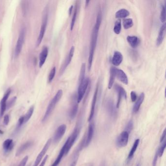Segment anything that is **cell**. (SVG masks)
I'll list each match as a JSON object with an SVG mask.
<instances>
[{
  "mask_svg": "<svg viewBox=\"0 0 166 166\" xmlns=\"http://www.w3.org/2000/svg\"><path fill=\"white\" fill-rule=\"evenodd\" d=\"M102 20V14L101 11L98 12L97 21L95 26L93 27L92 31L91 41H90V50H89V59H88V70L89 71L91 69L92 65L93 60V56L95 53V49L97 46V41L98 38V32L99 28L101 26Z\"/></svg>",
  "mask_w": 166,
  "mask_h": 166,
  "instance_id": "cell-1",
  "label": "cell"
},
{
  "mask_svg": "<svg viewBox=\"0 0 166 166\" xmlns=\"http://www.w3.org/2000/svg\"><path fill=\"white\" fill-rule=\"evenodd\" d=\"M63 95V92L62 90H59L58 92L56 94L54 97L52 98L51 102H50L48 106L47 109H46V112H45V114L44 115L43 117V119H42V122H44L46 120H48L50 115H51L53 110H54L56 106L57 105V103L59 102V101H60Z\"/></svg>",
  "mask_w": 166,
  "mask_h": 166,
  "instance_id": "cell-2",
  "label": "cell"
},
{
  "mask_svg": "<svg viewBox=\"0 0 166 166\" xmlns=\"http://www.w3.org/2000/svg\"><path fill=\"white\" fill-rule=\"evenodd\" d=\"M80 131L79 128L77 126H76L73 133L71 134V135L68 137L65 143L64 144L65 148V156L68 154L72 146L74 145V143H75L77 139V137L79 136Z\"/></svg>",
  "mask_w": 166,
  "mask_h": 166,
  "instance_id": "cell-3",
  "label": "cell"
},
{
  "mask_svg": "<svg viewBox=\"0 0 166 166\" xmlns=\"http://www.w3.org/2000/svg\"><path fill=\"white\" fill-rule=\"evenodd\" d=\"M48 8H45L44 10V13L43 16V20H42V26L40 28V31H39V34L37 41V45L38 46L40 44L41 42L43 40V38L46 31V27L48 24Z\"/></svg>",
  "mask_w": 166,
  "mask_h": 166,
  "instance_id": "cell-4",
  "label": "cell"
},
{
  "mask_svg": "<svg viewBox=\"0 0 166 166\" xmlns=\"http://www.w3.org/2000/svg\"><path fill=\"white\" fill-rule=\"evenodd\" d=\"M90 80L89 77L84 79V81L81 83H79L78 93H77V102L79 103L82 101L84 97V95L86 92L87 89L89 86Z\"/></svg>",
  "mask_w": 166,
  "mask_h": 166,
  "instance_id": "cell-5",
  "label": "cell"
},
{
  "mask_svg": "<svg viewBox=\"0 0 166 166\" xmlns=\"http://www.w3.org/2000/svg\"><path fill=\"white\" fill-rule=\"evenodd\" d=\"M26 28L24 27L22 28L20 31V34L18 39L17 42L15 49V56L17 57L20 55L22 51V48L23 46L24 43L25 35H26Z\"/></svg>",
  "mask_w": 166,
  "mask_h": 166,
  "instance_id": "cell-6",
  "label": "cell"
},
{
  "mask_svg": "<svg viewBox=\"0 0 166 166\" xmlns=\"http://www.w3.org/2000/svg\"><path fill=\"white\" fill-rule=\"evenodd\" d=\"M129 137V134L125 131H123L117 138L116 141L117 146L118 148H123L126 146L128 144Z\"/></svg>",
  "mask_w": 166,
  "mask_h": 166,
  "instance_id": "cell-7",
  "label": "cell"
},
{
  "mask_svg": "<svg viewBox=\"0 0 166 166\" xmlns=\"http://www.w3.org/2000/svg\"><path fill=\"white\" fill-rule=\"evenodd\" d=\"M51 142H52V139H49L47 141V142L45 143V145L44 146L42 151L39 152L38 156H37L36 160H35L33 166H39V163L42 161V160L43 159L45 153L48 151V150L49 148L50 145H51Z\"/></svg>",
  "mask_w": 166,
  "mask_h": 166,
  "instance_id": "cell-8",
  "label": "cell"
},
{
  "mask_svg": "<svg viewBox=\"0 0 166 166\" xmlns=\"http://www.w3.org/2000/svg\"><path fill=\"white\" fill-rule=\"evenodd\" d=\"M106 110L110 117L115 119L118 116V111L116 106L114 105L113 101L111 99L108 100L106 103Z\"/></svg>",
  "mask_w": 166,
  "mask_h": 166,
  "instance_id": "cell-9",
  "label": "cell"
},
{
  "mask_svg": "<svg viewBox=\"0 0 166 166\" xmlns=\"http://www.w3.org/2000/svg\"><path fill=\"white\" fill-rule=\"evenodd\" d=\"M67 127L65 124H62L59 126L56 131L55 133L53 136V142L55 143H57L60 141L62 137L64 136Z\"/></svg>",
  "mask_w": 166,
  "mask_h": 166,
  "instance_id": "cell-10",
  "label": "cell"
},
{
  "mask_svg": "<svg viewBox=\"0 0 166 166\" xmlns=\"http://www.w3.org/2000/svg\"><path fill=\"white\" fill-rule=\"evenodd\" d=\"M114 88H115V91L118 93V102H117V105H116V107L118 109L119 107L122 98H123L125 99L127 98V93L122 87H121V86L119 85L118 84L115 86Z\"/></svg>",
  "mask_w": 166,
  "mask_h": 166,
  "instance_id": "cell-11",
  "label": "cell"
},
{
  "mask_svg": "<svg viewBox=\"0 0 166 166\" xmlns=\"http://www.w3.org/2000/svg\"><path fill=\"white\" fill-rule=\"evenodd\" d=\"M11 90L8 89L7 91L6 92L5 95L2 99L0 103V117L1 118L5 114V111L6 110V105H7V101L8 97L10 94Z\"/></svg>",
  "mask_w": 166,
  "mask_h": 166,
  "instance_id": "cell-12",
  "label": "cell"
},
{
  "mask_svg": "<svg viewBox=\"0 0 166 166\" xmlns=\"http://www.w3.org/2000/svg\"><path fill=\"white\" fill-rule=\"evenodd\" d=\"M94 129H95V125L93 123H90L88 129L87 134L85 140L84 141V147H87L90 144L92 140L93 137V134H94Z\"/></svg>",
  "mask_w": 166,
  "mask_h": 166,
  "instance_id": "cell-13",
  "label": "cell"
},
{
  "mask_svg": "<svg viewBox=\"0 0 166 166\" xmlns=\"http://www.w3.org/2000/svg\"><path fill=\"white\" fill-rule=\"evenodd\" d=\"M98 86L97 85V88L95 90V93L93 95V98L92 102L91 107L90 110V115L89 118L88 119V121L89 122L91 121L93 118V115L95 114V107H96V102H97V97H98Z\"/></svg>",
  "mask_w": 166,
  "mask_h": 166,
  "instance_id": "cell-14",
  "label": "cell"
},
{
  "mask_svg": "<svg viewBox=\"0 0 166 166\" xmlns=\"http://www.w3.org/2000/svg\"><path fill=\"white\" fill-rule=\"evenodd\" d=\"M115 77L121 82L125 85H128L129 82L128 77L123 71L115 68Z\"/></svg>",
  "mask_w": 166,
  "mask_h": 166,
  "instance_id": "cell-15",
  "label": "cell"
},
{
  "mask_svg": "<svg viewBox=\"0 0 166 166\" xmlns=\"http://www.w3.org/2000/svg\"><path fill=\"white\" fill-rule=\"evenodd\" d=\"M14 147V141L12 139H7L4 141L2 144V148L5 153H7L10 152L13 150Z\"/></svg>",
  "mask_w": 166,
  "mask_h": 166,
  "instance_id": "cell-16",
  "label": "cell"
},
{
  "mask_svg": "<svg viewBox=\"0 0 166 166\" xmlns=\"http://www.w3.org/2000/svg\"><path fill=\"white\" fill-rule=\"evenodd\" d=\"M74 52H75V48H74V46H72L70 50L69 53L68 54L67 58L66 59L64 63V65L62 66V68H61V73H63L64 71L66 68H67V66L70 64L71 61L72 60V58L74 56Z\"/></svg>",
  "mask_w": 166,
  "mask_h": 166,
  "instance_id": "cell-17",
  "label": "cell"
},
{
  "mask_svg": "<svg viewBox=\"0 0 166 166\" xmlns=\"http://www.w3.org/2000/svg\"><path fill=\"white\" fill-rule=\"evenodd\" d=\"M166 23H163V24L161 27L157 39H156L157 46H159V45H160L164 40L165 34H166Z\"/></svg>",
  "mask_w": 166,
  "mask_h": 166,
  "instance_id": "cell-18",
  "label": "cell"
},
{
  "mask_svg": "<svg viewBox=\"0 0 166 166\" xmlns=\"http://www.w3.org/2000/svg\"><path fill=\"white\" fill-rule=\"evenodd\" d=\"M123 56L120 52L115 51L112 58V62L113 64L115 66H118L122 62Z\"/></svg>",
  "mask_w": 166,
  "mask_h": 166,
  "instance_id": "cell-19",
  "label": "cell"
},
{
  "mask_svg": "<svg viewBox=\"0 0 166 166\" xmlns=\"http://www.w3.org/2000/svg\"><path fill=\"white\" fill-rule=\"evenodd\" d=\"M48 49L46 47L44 46L42 50V52L40 53L39 56V67H42L43 65L45 63L46 58L48 57Z\"/></svg>",
  "mask_w": 166,
  "mask_h": 166,
  "instance_id": "cell-20",
  "label": "cell"
},
{
  "mask_svg": "<svg viewBox=\"0 0 166 166\" xmlns=\"http://www.w3.org/2000/svg\"><path fill=\"white\" fill-rule=\"evenodd\" d=\"M33 142L30 141L23 143V144L22 145L17 151L16 152V156H20L22 153L26 151V150L30 148L33 145Z\"/></svg>",
  "mask_w": 166,
  "mask_h": 166,
  "instance_id": "cell-21",
  "label": "cell"
},
{
  "mask_svg": "<svg viewBox=\"0 0 166 166\" xmlns=\"http://www.w3.org/2000/svg\"><path fill=\"white\" fill-rule=\"evenodd\" d=\"M145 95L144 93H142L140 95L139 98H137V101L135 102V104L133 107V111L134 113H136L139 111L141 105L143 103V101L144 100Z\"/></svg>",
  "mask_w": 166,
  "mask_h": 166,
  "instance_id": "cell-22",
  "label": "cell"
},
{
  "mask_svg": "<svg viewBox=\"0 0 166 166\" xmlns=\"http://www.w3.org/2000/svg\"><path fill=\"white\" fill-rule=\"evenodd\" d=\"M127 40L131 48H137L139 44V39L136 36H128L127 37Z\"/></svg>",
  "mask_w": 166,
  "mask_h": 166,
  "instance_id": "cell-23",
  "label": "cell"
},
{
  "mask_svg": "<svg viewBox=\"0 0 166 166\" xmlns=\"http://www.w3.org/2000/svg\"><path fill=\"white\" fill-rule=\"evenodd\" d=\"M78 109H79L78 103L75 102L72 105L69 113V116L71 119H74L76 118L78 112Z\"/></svg>",
  "mask_w": 166,
  "mask_h": 166,
  "instance_id": "cell-24",
  "label": "cell"
},
{
  "mask_svg": "<svg viewBox=\"0 0 166 166\" xmlns=\"http://www.w3.org/2000/svg\"><path fill=\"white\" fill-rule=\"evenodd\" d=\"M110 79L109 81L108 89H110L112 88V86H113L114 83V80L115 78V67L114 66H112L110 68Z\"/></svg>",
  "mask_w": 166,
  "mask_h": 166,
  "instance_id": "cell-25",
  "label": "cell"
},
{
  "mask_svg": "<svg viewBox=\"0 0 166 166\" xmlns=\"http://www.w3.org/2000/svg\"><path fill=\"white\" fill-rule=\"evenodd\" d=\"M65 156V148L64 145L62 146V148L60 150V153L58 155V157H57L54 162L53 163V164L51 166H58L59 164L61 162L62 158L64 156Z\"/></svg>",
  "mask_w": 166,
  "mask_h": 166,
  "instance_id": "cell-26",
  "label": "cell"
},
{
  "mask_svg": "<svg viewBox=\"0 0 166 166\" xmlns=\"http://www.w3.org/2000/svg\"><path fill=\"white\" fill-rule=\"evenodd\" d=\"M130 15V12L128 10L126 9H121L119 10L116 12L115 16L116 18L120 19L125 18L129 16Z\"/></svg>",
  "mask_w": 166,
  "mask_h": 166,
  "instance_id": "cell-27",
  "label": "cell"
},
{
  "mask_svg": "<svg viewBox=\"0 0 166 166\" xmlns=\"http://www.w3.org/2000/svg\"><path fill=\"white\" fill-rule=\"evenodd\" d=\"M140 140L139 139H136L135 141L134 142V145H133L132 148L131 149L130 151L129 155H128V160H131L132 157H133L134 154L136 151V149H137L138 146L139 144Z\"/></svg>",
  "mask_w": 166,
  "mask_h": 166,
  "instance_id": "cell-28",
  "label": "cell"
},
{
  "mask_svg": "<svg viewBox=\"0 0 166 166\" xmlns=\"http://www.w3.org/2000/svg\"><path fill=\"white\" fill-rule=\"evenodd\" d=\"M34 111V106H31V107L28 110V111L27 112L26 114L23 116L24 124L26 123L27 122L29 121L30 118L32 116Z\"/></svg>",
  "mask_w": 166,
  "mask_h": 166,
  "instance_id": "cell-29",
  "label": "cell"
},
{
  "mask_svg": "<svg viewBox=\"0 0 166 166\" xmlns=\"http://www.w3.org/2000/svg\"><path fill=\"white\" fill-rule=\"evenodd\" d=\"M134 25V22L131 19H125L123 21V26L124 29H129Z\"/></svg>",
  "mask_w": 166,
  "mask_h": 166,
  "instance_id": "cell-30",
  "label": "cell"
},
{
  "mask_svg": "<svg viewBox=\"0 0 166 166\" xmlns=\"http://www.w3.org/2000/svg\"><path fill=\"white\" fill-rule=\"evenodd\" d=\"M166 147V140H164L163 141L161 142V145L158 148V150L156 151L158 153V157H161L163 155L164 151H165V148Z\"/></svg>",
  "mask_w": 166,
  "mask_h": 166,
  "instance_id": "cell-31",
  "label": "cell"
},
{
  "mask_svg": "<svg viewBox=\"0 0 166 166\" xmlns=\"http://www.w3.org/2000/svg\"><path fill=\"white\" fill-rule=\"evenodd\" d=\"M86 64H82L81 67L80 72V77H79V83H81L85 79V74Z\"/></svg>",
  "mask_w": 166,
  "mask_h": 166,
  "instance_id": "cell-32",
  "label": "cell"
},
{
  "mask_svg": "<svg viewBox=\"0 0 166 166\" xmlns=\"http://www.w3.org/2000/svg\"><path fill=\"white\" fill-rule=\"evenodd\" d=\"M121 20L120 19L117 20L115 22L114 27V31L116 34H119L121 32Z\"/></svg>",
  "mask_w": 166,
  "mask_h": 166,
  "instance_id": "cell-33",
  "label": "cell"
},
{
  "mask_svg": "<svg viewBox=\"0 0 166 166\" xmlns=\"http://www.w3.org/2000/svg\"><path fill=\"white\" fill-rule=\"evenodd\" d=\"M23 124H24V118H23V116H22V117H21L19 119L16 127L15 131H14L15 134L17 133L20 130L21 128H22V126H23Z\"/></svg>",
  "mask_w": 166,
  "mask_h": 166,
  "instance_id": "cell-34",
  "label": "cell"
},
{
  "mask_svg": "<svg viewBox=\"0 0 166 166\" xmlns=\"http://www.w3.org/2000/svg\"><path fill=\"white\" fill-rule=\"evenodd\" d=\"M77 5L75 6V10H74V14H73V17L72 19L71 23V30L72 31L74 28L75 26V22L76 20L77 15Z\"/></svg>",
  "mask_w": 166,
  "mask_h": 166,
  "instance_id": "cell-35",
  "label": "cell"
},
{
  "mask_svg": "<svg viewBox=\"0 0 166 166\" xmlns=\"http://www.w3.org/2000/svg\"><path fill=\"white\" fill-rule=\"evenodd\" d=\"M133 128H134V122H133V120H130L128 122L124 131L130 134L131 131L133 129Z\"/></svg>",
  "mask_w": 166,
  "mask_h": 166,
  "instance_id": "cell-36",
  "label": "cell"
},
{
  "mask_svg": "<svg viewBox=\"0 0 166 166\" xmlns=\"http://www.w3.org/2000/svg\"><path fill=\"white\" fill-rule=\"evenodd\" d=\"M160 20L162 23H164L166 21V7L165 6H162L161 7Z\"/></svg>",
  "mask_w": 166,
  "mask_h": 166,
  "instance_id": "cell-37",
  "label": "cell"
},
{
  "mask_svg": "<svg viewBox=\"0 0 166 166\" xmlns=\"http://www.w3.org/2000/svg\"><path fill=\"white\" fill-rule=\"evenodd\" d=\"M56 72V68L55 67H53L51 71L50 72L49 75L48 76V81L49 82H51L53 79L54 78L55 76Z\"/></svg>",
  "mask_w": 166,
  "mask_h": 166,
  "instance_id": "cell-38",
  "label": "cell"
},
{
  "mask_svg": "<svg viewBox=\"0 0 166 166\" xmlns=\"http://www.w3.org/2000/svg\"><path fill=\"white\" fill-rule=\"evenodd\" d=\"M79 152L77 151L74 155V160H73V161L72 162L71 164H70V166H76L77 160H78V158H79Z\"/></svg>",
  "mask_w": 166,
  "mask_h": 166,
  "instance_id": "cell-39",
  "label": "cell"
},
{
  "mask_svg": "<svg viewBox=\"0 0 166 166\" xmlns=\"http://www.w3.org/2000/svg\"><path fill=\"white\" fill-rule=\"evenodd\" d=\"M17 98L16 97H14L13 98L11 99L10 101L8 102V104L6 105V109L10 108L12 106L14 105L15 102L16 101Z\"/></svg>",
  "mask_w": 166,
  "mask_h": 166,
  "instance_id": "cell-40",
  "label": "cell"
},
{
  "mask_svg": "<svg viewBox=\"0 0 166 166\" xmlns=\"http://www.w3.org/2000/svg\"><path fill=\"white\" fill-rule=\"evenodd\" d=\"M28 160V156H26L23 159H22V160L20 162V163H19L18 166H26V164Z\"/></svg>",
  "mask_w": 166,
  "mask_h": 166,
  "instance_id": "cell-41",
  "label": "cell"
},
{
  "mask_svg": "<svg viewBox=\"0 0 166 166\" xmlns=\"http://www.w3.org/2000/svg\"><path fill=\"white\" fill-rule=\"evenodd\" d=\"M131 102H135L137 99V97L136 93L135 92L131 91Z\"/></svg>",
  "mask_w": 166,
  "mask_h": 166,
  "instance_id": "cell-42",
  "label": "cell"
},
{
  "mask_svg": "<svg viewBox=\"0 0 166 166\" xmlns=\"http://www.w3.org/2000/svg\"><path fill=\"white\" fill-rule=\"evenodd\" d=\"M158 156L157 151H156L155 156L153 158V161H152V166H156L157 165V159H158Z\"/></svg>",
  "mask_w": 166,
  "mask_h": 166,
  "instance_id": "cell-43",
  "label": "cell"
},
{
  "mask_svg": "<svg viewBox=\"0 0 166 166\" xmlns=\"http://www.w3.org/2000/svg\"><path fill=\"white\" fill-rule=\"evenodd\" d=\"M9 116L8 114H6L5 115L4 118V123L5 125H7L9 122Z\"/></svg>",
  "mask_w": 166,
  "mask_h": 166,
  "instance_id": "cell-44",
  "label": "cell"
},
{
  "mask_svg": "<svg viewBox=\"0 0 166 166\" xmlns=\"http://www.w3.org/2000/svg\"><path fill=\"white\" fill-rule=\"evenodd\" d=\"M48 155L45 156V157H44L42 162H41V163H40V165H39V166H44L46 161L48 160Z\"/></svg>",
  "mask_w": 166,
  "mask_h": 166,
  "instance_id": "cell-45",
  "label": "cell"
},
{
  "mask_svg": "<svg viewBox=\"0 0 166 166\" xmlns=\"http://www.w3.org/2000/svg\"><path fill=\"white\" fill-rule=\"evenodd\" d=\"M166 130L165 129L164 130V131L163 132L162 134L161 137L160 138V143L161 142H162L164 140L166 139Z\"/></svg>",
  "mask_w": 166,
  "mask_h": 166,
  "instance_id": "cell-46",
  "label": "cell"
},
{
  "mask_svg": "<svg viewBox=\"0 0 166 166\" xmlns=\"http://www.w3.org/2000/svg\"><path fill=\"white\" fill-rule=\"evenodd\" d=\"M73 6H71V7H70L69 9V14L70 16L71 15L72 12V11H73Z\"/></svg>",
  "mask_w": 166,
  "mask_h": 166,
  "instance_id": "cell-47",
  "label": "cell"
},
{
  "mask_svg": "<svg viewBox=\"0 0 166 166\" xmlns=\"http://www.w3.org/2000/svg\"><path fill=\"white\" fill-rule=\"evenodd\" d=\"M89 2H90V1H86L85 2L86 7H87V6H88V5H89Z\"/></svg>",
  "mask_w": 166,
  "mask_h": 166,
  "instance_id": "cell-48",
  "label": "cell"
},
{
  "mask_svg": "<svg viewBox=\"0 0 166 166\" xmlns=\"http://www.w3.org/2000/svg\"><path fill=\"white\" fill-rule=\"evenodd\" d=\"M4 133V131H2V130L0 129V135H3Z\"/></svg>",
  "mask_w": 166,
  "mask_h": 166,
  "instance_id": "cell-49",
  "label": "cell"
},
{
  "mask_svg": "<svg viewBox=\"0 0 166 166\" xmlns=\"http://www.w3.org/2000/svg\"><path fill=\"white\" fill-rule=\"evenodd\" d=\"M88 166H93V165L92 164H91V165H90Z\"/></svg>",
  "mask_w": 166,
  "mask_h": 166,
  "instance_id": "cell-50",
  "label": "cell"
},
{
  "mask_svg": "<svg viewBox=\"0 0 166 166\" xmlns=\"http://www.w3.org/2000/svg\"><path fill=\"white\" fill-rule=\"evenodd\" d=\"M136 166H140V165L139 164V165H137Z\"/></svg>",
  "mask_w": 166,
  "mask_h": 166,
  "instance_id": "cell-51",
  "label": "cell"
}]
</instances>
